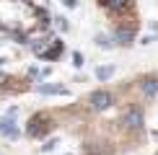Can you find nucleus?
Instances as JSON below:
<instances>
[{
  "label": "nucleus",
  "mask_w": 158,
  "mask_h": 155,
  "mask_svg": "<svg viewBox=\"0 0 158 155\" xmlns=\"http://www.w3.org/2000/svg\"><path fill=\"white\" fill-rule=\"evenodd\" d=\"M73 65H75V67H81V65H83V54H81V52H75V54H73Z\"/></svg>",
  "instance_id": "obj_11"
},
{
  "label": "nucleus",
  "mask_w": 158,
  "mask_h": 155,
  "mask_svg": "<svg viewBox=\"0 0 158 155\" xmlns=\"http://www.w3.org/2000/svg\"><path fill=\"white\" fill-rule=\"evenodd\" d=\"M143 93H145V98H156V93H158V78L143 80Z\"/></svg>",
  "instance_id": "obj_4"
},
{
  "label": "nucleus",
  "mask_w": 158,
  "mask_h": 155,
  "mask_svg": "<svg viewBox=\"0 0 158 155\" xmlns=\"http://www.w3.org/2000/svg\"><path fill=\"white\" fill-rule=\"evenodd\" d=\"M96 42H98V47H104V49H106V47H111V42H109L106 36H101V34L96 36Z\"/></svg>",
  "instance_id": "obj_10"
},
{
  "label": "nucleus",
  "mask_w": 158,
  "mask_h": 155,
  "mask_svg": "<svg viewBox=\"0 0 158 155\" xmlns=\"http://www.w3.org/2000/svg\"><path fill=\"white\" fill-rule=\"evenodd\" d=\"M0 132H3L5 137H10V140L18 137V129L13 127V119H3V121H0Z\"/></svg>",
  "instance_id": "obj_5"
},
{
  "label": "nucleus",
  "mask_w": 158,
  "mask_h": 155,
  "mask_svg": "<svg viewBox=\"0 0 158 155\" xmlns=\"http://www.w3.org/2000/svg\"><path fill=\"white\" fill-rule=\"evenodd\" d=\"M39 93H44V96H68V88H62V85H39Z\"/></svg>",
  "instance_id": "obj_6"
},
{
  "label": "nucleus",
  "mask_w": 158,
  "mask_h": 155,
  "mask_svg": "<svg viewBox=\"0 0 158 155\" xmlns=\"http://www.w3.org/2000/svg\"><path fill=\"white\" fill-rule=\"evenodd\" d=\"M44 119H47L44 114H36L34 119L29 121V137H42V134H44V124H42Z\"/></svg>",
  "instance_id": "obj_3"
},
{
  "label": "nucleus",
  "mask_w": 158,
  "mask_h": 155,
  "mask_svg": "<svg viewBox=\"0 0 158 155\" xmlns=\"http://www.w3.org/2000/svg\"><path fill=\"white\" fill-rule=\"evenodd\" d=\"M111 75H114V65H104V67H98V70H96V78H98L101 83H104V80H109Z\"/></svg>",
  "instance_id": "obj_7"
},
{
  "label": "nucleus",
  "mask_w": 158,
  "mask_h": 155,
  "mask_svg": "<svg viewBox=\"0 0 158 155\" xmlns=\"http://www.w3.org/2000/svg\"><path fill=\"white\" fill-rule=\"evenodd\" d=\"M62 5H65V8H75L78 0H62Z\"/></svg>",
  "instance_id": "obj_14"
},
{
  "label": "nucleus",
  "mask_w": 158,
  "mask_h": 155,
  "mask_svg": "<svg viewBox=\"0 0 158 155\" xmlns=\"http://www.w3.org/2000/svg\"><path fill=\"white\" fill-rule=\"evenodd\" d=\"M104 5L106 8H114V10H122V8L130 5V0H104Z\"/></svg>",
  "instance_id": "obj_8"
},
{
  "label": "nucleus",
  "mask_w": 158,
  "mask_h": 155,
  "mask_svg": "<svg viewBox=\"0 0 158 155\" xmlns=\"http://www.w3.org/2000/svg\"><path fill=\"white\" fill-rule=\"evenodd\" d=\"M55 145H57V140H49V142H47V145H42V150H44V153H47V150H52V147H55Z\"/></svg>",
  "instance_id": "obj_13"
},
{
  "label": "nucleus",
  "mask_w": 158,
  "mask_h": 155,
  "mask_svg": "<svg viewBox=\"0 0 158 155\" xmlns=\"http://www.w3.org/2000/svg\"><path fill=\"white\" fill-rule=\"evenodd\" d=\"M124 127L127 129H140L143 127V111L140 109H130V111L124 114Z\"/></svg>",
  "instance_id": "obj_2"
},
{
  "label": "nucleus",
  "mask_w": 158,
  "mask_h": 155,
  "mask_svg": "<svg viewBox=\"0 0 158 155\" xmlns=\"http://www.w3.org/2000/svg\"><path fill=\"white\" fill-rule=\"evenodd\" d=\"M3 62H5V60H3V57H0V65H3Z\"/></svg>",
  "instance_id": "obj_15"
},
{
  "label": "nucleus",
  "mask_w": 158,
  "mask_h": 155,
  "mask_svg": "<svg viewBox=\"0 0 158 155\" xmlns=\"http://www.w3.org/2000/svg\"><path fill=\"white\" fill-rule=\"evenodd\" d=\"M111 103H114V98H111L109 90H94V93L88 96V106L94 109V111H106Z\"/></svg>",
  "instance_id": "obj_1"
},
{
  "label": "nucleus",
  "mask_w": 158,
  "mask_h": 155,
  "mask_svg": "<svg viewBox=\"0 0 158 155\" xmlns=\"http://www.w3.org/2000/svg\"><path fill=\"white\" fill-rule=\"evenodd\" d=\"M114 39H119V44H132V31H117L114 34Z\"/></svg>",
  "instance_id": "obj_9"
},
{
  "label": "nucleus",
  "mask_w": 158,
  "mask_h": 155,
  "mask_svg": "<svg viewBox=\"0 0 158 155\" xmlns=\"http://www.w3.org/2000/svg\"><path fill=\"white\" fill-rule=\"evenodd\" d=\"M55 21H57V29L60 31H68V21H65V18H55Z\"/></svg>",
  "instance_id": "obj_12"
}]
</instances>
